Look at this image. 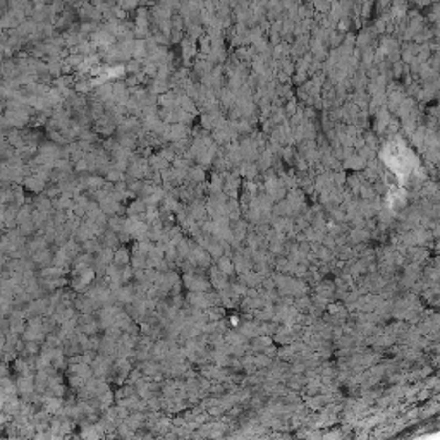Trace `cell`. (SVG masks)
Returning <instances> with one entry per match:
<instances>
[{"label":"cell","mask_w":440,"mask_h":440,"mask_svg":"<svg viewBox=\"0 0 440 440\" xmlns=\"http://www.w3.org/2000/svg\"><path fill=\"white\" fill-rule=\"evenodd\" d=\"M45 181L40 179V177H36V175H28L24 181H22V188L24 189H28L29 193H43V189H45Z\"/></svg>","instance_id":"cell-1"},{"label":"cell","mask_w":440,"mask_h":440,"mask_svg":"<svg viewBox=\"0 0 440 440\" xmlns=\"http://www.w3.org/2000/svg\"><path fill=\"white\" fill-rule=\"evenodd\" d=\"M18 230H19V234H21V236H31V234L36 230V227H35V224H33L31 218H28V220H24L22 224H19Z\"/></svg>","instance_id":"cell-2"},{"label":"cell","mask_w":440,"mask_h":440,"mask_svg":"<svg viewBox=\"0 0 440 440\" xmlns=\"http://www.w3.org/2000/svg\"><path fill=\"white\" fill-rule=\"evenodd\" d=\"M5 227V205H0V229Z\"/></svg>","instance_id":"cell-3"}]
</instances>
